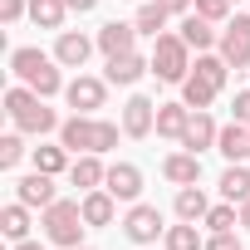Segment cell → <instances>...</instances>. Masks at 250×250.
Instances as JSON below:
<instances>
[{"label": "cell", "instance_id": "e0dca14e", "mask_svg": "<svg viewBox=\"0 0 250 250\" xmlns=\"http://www.w3.org/2000/svg\"><path fill=\"white\" fill-rule=\"evenodd\" d=\"M103 177H108L103 152H79V157H74V167H69V187H79V191H98V187H103Z\"/></svg>", "mask_w": 250, "mask_h": 250}, {"label": "cell", "instance_id": "1f68e13d", "mask_svg": "<svg viewBox=\"0 0 250 250\" xmlns=\"http://www.w3.org/2000/svg\"><path fill=\"white\" fill-rule=\"evenodd\" d=\"M25 152H30V147H25V138H20V128H15V133H5V138H0V167H5V172H10V167H20V162H25Z\"/></svg>", "mask_w": 250, "mask_h": 250}, {"label": "cell", "instance_id": "b9f144b4", "mask_svg": "<svg viewBox=\"0 0 250 250\" xmlns=\"http://www.w3.org/2000/svg\"><path fill=\"white\" fill-rule=\"evenodd\" d=\"M143 250H157V245H143ZM162 250H167V245H162Z\"/></svg>", "mask_w": 250, "mask_h": 250}, {"label": "cell", "instance_id": "6da1fadb", "mask_svg": "<svg viewBox=\"0 0 250 250\" xmlns=\"http://www.w3.org/2000/svg\"><path fill=\"white\" fill-rule=\"evenodd\" d=\"M64 64L54 59V54H44V49H35V44H20V49H10V74L20 79V83H30L40 98H54V93H64V74H59Z\"/></svg>", "mask_w": 250, "mask_h": 250}, {"label": "cell", "instance_id": "7a4b0ae2", "mask_svg": "<svg viewBox=\"0 0 250 250\" xmlns=\"http://www.w3.org/2000/svg\"><path fill=\"white\" fill-rule=\"evenodd\" d=\"M5 113H10V123H15L20 133H35V138L59 133V113H54V108H49V98H40L30 83L5 88Z\"/></svg>", "mask_w": 250, "mask_h": 250}, {"label": "cell", "instance_id": "d6986e66", "mask_svg": "<svg viewBox=\"0 0 250 250\" xmlns=\"http://www.w3.org/2000/svg\"><path fill=\"white\" fill-rule=\"evenodd\" d=\"M79 206H83V221H88V226H113V216H118V196H113L108 187L83 191V196H79Z\"/></svg>", "mask_w": 250, "mask_h": 250}, {"label": "cell", "instance_id": "f35d334b", "mask_svg": "<svg viewBox=\"0 0 250 250\" xmlns=\"http://www.w3.org/2000/svg\"><path fill=\"white\" fill-rule=\"evenodd\" d=\"M64 5H69V10H74V15H88V10H93V5H98V0H64Z\"/></svg>", "mask_w": 250, "mask_h": 250}, {"label": "cell", "instance_id": "d4e9b609", "mask_svg": "<svg viewBox=\"0 0 250 250\" xmlns=\"http://www.w3.org/2000/svg\"><path fill=\"white\" fill-rule=\"evenodd\" d=\"M0 235H5L10 245L15 240H30V206L25 201H10L5 211H0Z\"/></svg>", "mask_w": 250, "mask_h": 250}, {"label": "cell", "instance_id": "44dd1931", "mask_svg": "<svg viewBox=\"0 0 250 250\" xmlns=\"http://www.w3.org/2000/svg\"><path fill=\"white\" fill-rule=\"evenodd\" d=\"M216 93H221V88H216V83H211V79H201V74H196V69H191V74H187V79H182V103H187V108H191V113H206V108H211V103H216Z\"/></svg>", "mask_w": 250, "mask_h": 250}, {"label": "cell", "instance_id": "2e32d148", "mask_svg": "<svg viewBox=\"0 0 250 250\" xmlns=\"http://www.w3.org/2000/svg\"><path fill=\"white\" fill-rule=\"evenodd\" d=\"M162 177H167L172 187H196V182H201V157L187 152V147H182V152H167V157H162Z\"/></svg>", "mask_w": 250, "mask_h": 250}, {"label": "cell", "instance_id": "9a60e30c", "mask_svg": "<svg viewBox=\"0 0 250 250\" xmlns=\"http://www.w3.org/2000/svg\"><path fill=\"white\" fill-rule=\"evenodd\" d=\"M177 35H182V40H187V44H191L196 54H206V49H216V44H221V30H216V25H211L206 15H196V10H191V15H182Z\"/></svg>", "mask_w": 250, "mask_h": 250}, {"label": "cell", "instance_id": "3957f363", "mask_svg": "<svg viewBox=\"0 0 250 250\" xmlns=\"http://www.w3.org/2000/svg\"><path fill=\"white\" fill-rule=\"evenodd\" d=\"M44 240H54V245H64V250H79L83 245V230H88V221H83V206L79 201H54V206H44Z\"/></svg>", "mask_w": 250, "mask_h": 250}, {"label": "cell", "instance_id": "f546056e", "mask_svg": "<svg viewBox=\"0 0 250 250\" xmlns=\"http://www.w3.org/2000/svg\"><path fill=\"white\" fill-rule=\"evenodd\" d=\"M191 69H196L201 79H211L216 88H226V79H230V64H226L221 54H211V49H206V54H196V64H191Z\"/></svg>", "mask_w": 250, "mask_h": 250}, {"label": "cell", "instance_id": "ffe728a7", "mask_svg": "<svg viewBox=\"0 0 250 250\" xmlns=\"http://www.w3.org/2000/svg\"><path fill=\"white\" fill-rule=\"evenodd\" d=\"M216 152L226 162H245L250 157V123H226L221 138H216Z\"/></svg>", "mask_w": 250, "mask_h": 250}, {"label": "cell", "instance_id": "ee69618b", "mask_svg": "<svg viewBox=\"0 0 250 250\" xmlns=\"http://www.w3.org/2000/svg\"><path fill=\"white\" fill-rule=\"evenodd\" d=\"M79 250H88V245H79Z\"/></svg>", "mask_w": 250, "mask_h": 250}, {"label": "cell", "instance_id": "5b68a950", "mask_svg": "<svg viewBox=\"0 0 250 250\" xmlns=\"http://www.w3.org/2000/svg\"><path fill=\"white\" fill-rule=\"evenodd\" d=\"M123 235H128L133 245H157V240L167 235L162 211H157V206H147V201H133V206H128V216H123Z\"/></svg>", "mask_w": 250, "mask_h": 250}, {"label": "cell", "instance_id": "ac0fdd59", "mask_svg": "<svg viewBox=\"0 0 250 250\" xmlns=\"http://www.w3.org/2000/svg\"><path fill=\"white\" fill-rule=\"evenodd\" d=\"M216 138H221V128H216V118L211 113H191V123H187V133H182V143L177 147H187V152H206V147H216Z\"/></svg>", "mask_w": 250, "mask_h": 250}, {"label": "cell", "instance_id": "d590c367", "mask_svg": "<svg viewBox=\"0 0 250 250\" xmlns=\"http://www.w3.org/2000/svg\"><path fill=\"white\" fill-rule=\"evenodd\" d=\"M206 250H240V235L235 230H211L206 235Z\"/></svg>", "mask_w": 250, "mask_h": 250}, {"label": "cell", "instance_id": "7c38bea8", "mask_svg": "<svg viewBox=\"0 0 250 250\" xmlns=\"http://www.w3.org/2000/svg\"><path fill=\"white\" fill-rule=\"evenodd\" d=\"M103 187H108L118 201H138V196H143V167H138V162H108Z\"/></svg>", "mask_w": 250, "mask_h": 250}, {"label": "cell", "instance_id": "4316f807", "mask_svg": "<svg viewBox=\"0 0 250 250\" xmlns=\"http://www.w3.org/2000/svg\"><path fill=\"white\" fill-rule=\"evenodd\" d=\"M206 211H211V201H206V191L201 187H177V221H206Z\"/></svg>", "mask_w": 250, "mask_h": 250}, {"label": "cell", "instance_id": "52a82bcc", "mask_svg": "<svg viewBox=\"0 0 250 250\" xmlns=\"http://www.w3.org/2000/svg\"><path fill=\"white\" fill-rule=\"evenodd\" d=\"M152 133H157V103L133 93L123 103V138H152Z\"/></svg>", "mask_w": 250, "mask_h": 250}, {"label": "cell", "instance_id": "30bf717a", "mask_svg": "<svg viewBox=\"0 0 250 250\" xmlns=\"http://www.w3.org/2000/svg\"><path fill=\"white\" fill-rule=\"evenodd\" d=\"M93 49H98V40H88L83 30H59V40H54V59L64 69H83Z\"/></svg>", "mask_w": 250, "mask_h": 250}, {"label": "cell", "instance_id": "8992f818", "mask_svg": "<svg viewBox=\"0 0 250 250\" xmlns=\"http://www.w3.org/2000/svg\"><path fill=\"white\" fill-rule=\"evenodd\" d=\"M216 54H221L230 69H250V15H235V20H226Z\"/></svg>", "mask_w": 250, "mask_h": 250}, {"label": "cell", "instance_id": "4fadbf2b", "mask_svg": "<svg viewBox=\"0 0 250 250\" xmlns=\"http://www.w3.org/2000/svg\"><path fill=\"white\" fill-rule=\"evenodd\" d=\"M143 74H152V59L133 49V54H113V59H108V74H103V79H108V83H118V88H133V83H138Z\"/></svg>", "mask_w": 250, "mask_h": 250}, {"label": "cell", "instance_id": "603a6c76", "mask_svg": "<svg viewBox=\"0 0 250 250\" xmlns=\"http://www.w3.org/2000/svg\"><path fill=\"white\" fill-rule=\"evenodd\" d=\"M30 157H35V172H49V177H59V172H69V167H74V162H69L74 152H69L64 143H40Z\"/></svg>", "mask_w": 250, "mask_h": 250}, {"label": "cell", "instance_id": "5bb4252c", "mask_svg": "<svg viewBox=\"0 0 250 250\" xmlns=\"http://www.w3.org/2000/svg\"><path fill=\"white\" fill-rule=\"evenodd\" d=\"M15 201H25L30 211H35V206H40V211L54 206V201H59V196H54V177H49V172H30V177H20V182H15Z\"/></svg>", "mask_w": 250, "mask_h": 250}, {"label": "cell", "instance_id": "7bdbcfd3", "mask_svg": "<svg viewBox=\"0 0 250 250\" xmlns=\"http://www.w3.org/2000/svg\"><path fill=\"white\" fill-rule=\"evenodd\" d=\"M128 5H143V0H128Z\"/></svg>", "mask_w": 250, "mask_h": 250}, {"label": "cell", "instance_id": "8fae6325", "mask_svg": "<svg viewBox=\"0 0 250 250\" xmlns=\"http://www.w3.org/2000/svg\"><path fill=\"white\" fill-rule=\"evenodd\" d=\"M93 133H98V118L93 113H74L59 123V143L79 157V152H93Z\"/></svg>", "mask_w": 250, "mask_h": 250}, {"label": "cell", "instance_id": "cb8c5ba5", "mask_svg": "<svg viewBox=\"0 0 250 250\" xmlns=\"http://www.w3.org/2000/svg\"><path fill=\"white\" fill-rule=\"evenodd\" d=\"M221 201H250V167L245 162H230L226 172H221Z\"/></svg>", "mask_w": 250, "mask_h": 250}, {"label": "cell", "instance_id": "9c48e42d", "mask_svg": "<svg viewBox=\"0 0 250 250\" xmlns=\"http://www.w3.org/2000/svg\"><path fill=\"white\" fill-rule=\"evenodd\" d=\"M93 40H98V49L113 59V54H133L143 35H138V25H133V20H108V25H98V35H93Z\"/></svg>", "mask_w": 250, "mask_h": 250}, {"label": "cell", "instance_id": "8d00e7d4", "mask_svg": "<svg viewBox=\"0 0 250 250\" xmlns=\"http://www.w3.org/2000/svg\"><path fill=\"white\" fill-rule=\"evenodd\" d=\"M230 113H235V123H250V88H240L230 98Z\"/></svg>", "mask_w": 250, "mask_h": 250}, {"label": "cell", "instance_id": "ba28073f", "mask_svg": "<svg viewBox=\"0 0 250 250\" xmlns=\"http://www.w3.org/2000/svg\"><path fill=\"white\" fill-rule=\"evenodd\" d=\"M64 98L74 113H98L103 98H108V79H93V74H79L74 83H64Z\"/></svg>", "mask_w": 250, "mask_h": 250}, {"label": "cell", "instance_id": "484cf974", "mask_svg": "<svg viewBox=\"0 0 250 250\" xmlns=\"http://www.w3.org/2000/svg\"><path fill=\"white\" fill-rule=\"evenodd\" d=\"M167 10L157 5V0H143V5H138V15H133V25H138V35L143 40H157V35H167Z\"/></svg>", "mask_w": 250, "mask_h": 250}, {"label": "cell", "instance_id": "74e56055", "mask_svg": "<svg viewBox=\"0 0 250 250\" xmlns=\"http://www.w3.org/2000/svg\"><path fill=\"white\" fill-rule=\"evenodd\" d=\"M157 5H162L167 15H191V10H196V0H157Z\"/></svg>", "mask_w": 250, "mask_h": 250}, {"label": "cell", "instance_id": "ab89813d", "mask_svg": "<svg viewBox=\"0 0 250 250\" xmlns=\"http://www.w3.org/2000/svg\"><path fill=\"white\" fill-rule=\"evenodd\" d=\"M240 230H250V201H240Z\"/></svg>", "mask_w": 250, "mask_h": 250}, {"label": "cell", "instance_id": "83f0119b", "mask_svg": "<svg viewBox=\"0 0 250 250\" xmlns=\"http://www.w3.org/2000/svg\"><path fill=\"white\" fill-rule=\"evenodd\" d=\"M162 245H167V250H206V240H201L196 221H182V226H167Z\"/></svg>", "mask_w": 250, "mask_h": 250}, {"label": "cell", "instance_id": "60d3db41", "mask_svg": "<svg viewBox=\"0 0 250 250\" xmlns=\"http://www.w3.org/2000/svg\"><path fill=\"white\" fill-rule=\"evenodd\" d=\"M10 250H44V245H40V240H15Z\"/></svg>", "mask_w": 250, "mask_h": 250}, {"label": "cell", "instance_id": "836d02e7", "mask_svg": "<svg viewBox=\"0 0 250 250\" xmlns=\"http://www.w3.org/2000/svg\"><path fill=\"white\" fill-rule=\"evenodd\" d=\"M118 123H108V118H98V133H93V152H113L118 147Z\"/></svg>", "mask_w": 250, "mask_h": 250}, {"label": "cell", "instance_id": "e575fe53", "mask_svg": "<svg viewBox=\"0 0 250 250\" xmlns=\"http://www.w3.org/2000/svg\"><path fill=\"white\" fill-rule=\"evenodd\" d=\"M30 15V0H0V25H20Z\"/></svg>", "mask_w": 250, "mask_h": 250}, {"label": "cell", "instance_id": "4dcf8cb0", "mask_svg": "<svg viewBox=\"0 0 250 250\" xmlns=\"http://www.w3.org/2000/svg\"><path fill=\"white\" fill-rule=\"evenodd\" d=\"M201 226H206V230H235V226H240V206H235V201H216Z\"/></svg>", "mask_w": 250, "mask_h": 250}, {"label": "cell", "instance_id": "277c9868", "mask_svg": "<svg viewBox=\"0 0 250 250\" xmlns=\"http://www.w3.org/2000/svg\"><path fill=\"white\" fill-rule=\"evenodd\" d=\"M147 59H152V74H157L162 83H182V79L191 74V44H187L182 35H157Z\"/></svg>", "mask_w": 250, "mask_h": 250}, {"label": "cell", "instance_id": "7402d4cb", "mask_svg": "<svg viewBox=\"0 0 250 250\" xmlns=\"http://www.w3.org/2000/svg\"><path fill=\"white\" fill-rule=\"evenodd\" d=\"M187 123H191V108H187V103H157V138L182 143Z\"/></svg>", "mask_w": 250, "mask_h": 250}, {"label": "cell", "instance_id": "d6a6232c", "mask_svg": "<svg viewBox=\"0 0 250 250\" xmlns=\"http://www.w3.org/2000/svg\"><path fill=\"white\" fill-rule=\"evenodd\" d=\"M230 5H235V0H196V15H206L211 25H226L230 20Z\"/></svg>", "mask_w": 250, "mask_h": 250}, {"label": "cell", "instance_id": "f1b7e54d", "mask_svg": "<svg viewBox=\"0 0 250 250\" xmlns=\"http://www.w3.org/2000/svg\"><path fill=\"white\" fill-rule=\"evenodd\" d=\"M64 15H69L64 0H30V20H35L40 30H59V25H64Z\"/></svg>", "mask_w": 250, "mask_h": 250}]
</instances>
